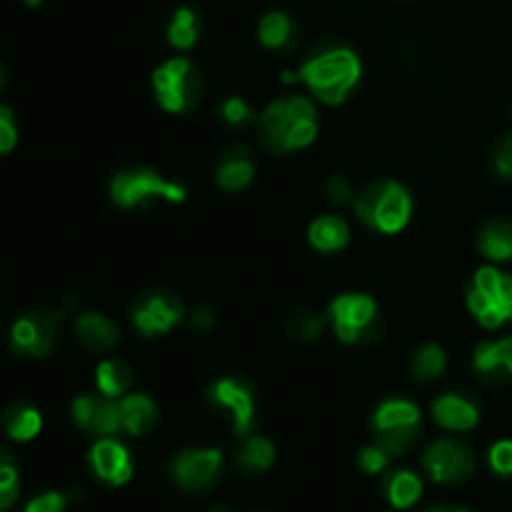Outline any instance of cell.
<instances>
[{
    "label": "cell",
    "instance_id": "obj_1",
    "mask_svg": "<svg viewBox=\"0 0 512 512\" xmlns=\"http://www.w3.org/2000/svg\"><path fill=\"white\" fill-rule=\"evenodd\" d=\"M360 78V60L353 50L343 45H323L315 50L298 73H285V83L303 80L308 83L310 93L323 103H343L345 95L353 90V85Z\"/></svg>",
    "mask_w": 512,
    "mask_h": 512
},
{
    "label": "cell",
    "instance_id": "obj_2",
    "mask_svg": "<svg viewBox=\"0 0 512 512\" xmlns=\"http://www.w3.org/2000/svg\"><path fill=\"white\" fill-rule=\"evenodd\" d=\"M260 133H263L265 145L273 153H288V150L305 148L318 135L315 105L305 95L275 100L260 115Z\"/></svg>",
    "mask_w": 512,
    "mask_h": 512
},
{
    "label": "cell",
    "instance_id": "obj_3",
    "mask_svg": "<svg viewBox=\"0 0 512 512\" xmlns=\"http://www.w3.org/2000/svg\"><path fill=\"white\" fill-rule=\"evenodd\" d=\"M413 210V200H410L408 190L393 180H380V183H370L363 193L355 200V213L363 223L370 228L380 230V233H398L405 228Z\"/></svg>",
    "mask_w": 512,
    "mask_h": 512
},
{
    "label": "cell",
    "instance_id": "obj_4",
    "mask_svg": "<svg viewBox=\"0 0 512 512\" xmlns=\"http://www.w3.org/2000/svg\"><path fill=\"white\" fill-rule=\"evenodd\" d=\"M160 105L170 113H188L203 98V78L188 58H173L153 73Z\"/></svg>",
    "mask_w": 512,
    "mask_h": 512
},
{
    "label": "cell",
    "instance_id": "obj_5",
    "mask_svg": "<svg viewBox=\"0 0 512 512\" xmlns=\"http://www.w3.org/2000/svg\"><path fill=\"white\" fill-rule=\"evenodd\" d=\"M468 308L485 328H498L512 320V278L495 268L475 273L473 288L468 290Z\"/></svg>",
    "mask_w": 512,
    "mask_h": 512
},
{
    "label": "cell",
    "instance_id": "obj_6",
    "mask_svg": "<svg viewBox=\"0 0 512 512\" xmlns=\"http://www.w3.org/2000/svg\"><path fill=\"white\" fill-rule=\"evenodd\" d=\"M330 320L343 343H373L380 338L378 305L370 295H340L330 305Z\"/></svg>",
    "mask_w": 512,
    "mask_h": 512
},
{
    "label": "cell",
    "instance_id": "obj_7",
    "mask_svg": "<svg viewBox=\"0 0 512 512\" xmlns=\"http://www.w3.org/2000/svg\"><path fill=\"white\" fill-rule=\"evenodd\" d=\"M63 333V315L50 310L20 315L10 328V350L25 358H45L53 353Z\"/></svg>",
    "mask_w": 512,
    "mask_h": 512
},
{
    "label": "cell",
    "instance_id": "obj_8",
    "mask_svg": "<svg viewBox=\"0 0 512 512\" xmlns=\"http://www.w3.org/2000/svg\"><path fill=\"white\" fill-rule=\"evenodd\" d=\"M110 195L120 208H135L145 205L155 198H165L170 203H180L185 198V190L178 183H168L158 173L145 168L123 170L110 183Z\"/></svg>",
    "mask_w": 512,
    "mask_h": 512
},
{
    "label": "cell",
    "instance_id": "obj_9",
    "mask_svg": "<svg viewBox=\"0 0 512 512\" xmlns=\"http://www.w3.org/2000/svg\"><path fill=\"white\" fill-rule=\"evenodd\" d=\"M423 468L435 483H465L475 473V453L458 440H438L423 455Z\"/></svg>",
    "mask_w": 512,
    "mask_h": 512
},
{
    "label": "cell",
    "instance_id": "obj_10",
    "mask_svg": "<svg viewBox=\"0 0 512 512\" xmlns=\"http://www.w3.org/2000/svg\"><path fill=\"white\" fill-rule=\"evenodd\" d=\"M220 468H223V453L220 450H183L170 465V478L185 493H205L220 478Z\"/></svg>",
    "mask_w": 512,
    "mask_h": 512
},
{
    "label": "cell",
    "instance_id": "obj_11",
    "mask_svg": "<svg viewBox=\"0 0 512 512\" xmlns=\"http://www.w3.org/2000/svg\"><path fill=\"white\" fill-rule=\"evenodd\" d=\"M183 315L185 308L178 295L168 290H153L138 298L133 308V323L145 338H153V335L173 330V325H178Z\"/></svg>",
    "mask_w": 512,
    "mask_h": 512
},
{
    "label": "cell",
    "instance_id": "obj_12",
    "mask_svg": "<svg viewBox=\"0 0 512 512\" xmlns=\"http://www.w3.org/2000/svg\"><path fill=\"white\" fill-rule=\"evenodd\" d=\"M73 420L78 428L93 435H115L123 430V415H120V400L98 398V395H80L73 403Z\"/></svg>",
    "mask_w": 512,
    "mask_h": 512
},
{
    "label": "cell",
    "instance_id": "obj_13",
    "mask_svg": "<svg viewBox=\"0 0 512 512\" xmlns=\"http://www.w3.org/2000/svg\"><path fill=\"white\" fill-rule=\"evenodd\" d=\"M210 400L233 415L235 435H250L255 428V398L253 390L238 378H225L210 388Z\"/></svg>",
    "mask_w": 512,
    "mask_h": 512
},
{
    "label": "cell",
    "instance_id": "obj_14",
    "mask_svg": "<svg viewBox=\"0 0 512 512\" xmlns=\"http://www.w3.org/2000/svg\"><path fill=\"white\" fill-rule=\"evenodd\" d=\"M90 468L98 475L103 483L108 485H125L133 478V463H130V455L118 440L103 438L93 445L88 455Z\"/></svg>",
    "mask_w": 512,
    "mask_h": 512
},
{
    "label": "cell",
    "instance_id": "obj_15",
    "mask_svg": "<svg viewBox=\"0 0 512 512\" xmlns=\"http://www.w3.org/2000/svg\"><path fill=\"white\" fill-rule=\"evenodd\" d=\"M433 415L448 430H473L480 420V408L468 393H445L435 400Z\"/></svg>",
    "mask_w": 512,
    "mask_h": 512
},
{
    "label": "cell",
    "instance_id": "obj_16",
    "mask_svg": "<svg viewBox=\"0 0 512 512\" xmlns=\"http://www.w3.org/2000/svg\"><path fill=\"white\" fill-rule=\"evenodd\" d=\"M473 363L485 383L512 380V338H503L498 343H483L475 350Z\"/></svg>",
    "mask_w": 512,
    "mask_h": 512
},
{
    "label": "cell",
    "instance_id": "obj_17",
    "mask_svg": "<svg viewBox=\"0 0 512 512\" xmlns=\"http://www.w3.org/2000/svg\"><path fill=\"white\" fill-rule=\"evenodd\" d=\"M255 165L250 160V150L245 145H230L220 155V168H218V183L220 188L235 193L243 190L245 185L253 180Z\"/></svg>",
    "mask_w": 512,
    "mask_h": 512
},
{
    "label": "cell",
    "instance_id": "obj_18",
    "mask_svg": "<svg viewBox=\"0 0 512 512\" xmlns=\"http://www.w3.org/2000/svg\"><path fill=\"white\" fill-rule=\"evenodd\" d=\"M78 340L85 345L88 350H110L115 343H118V328H115L113 320H108L105 315L98 313H85L78 318Z\"/></svg>",
    "mask_w": 512,
    "mask_h": 512
},
{
    "label": "cell",
    "instance_id": "obj_19",
    "mask_svg": "<svg viewBox=\"0 0 512 512\" xmlns=\"http://www.w3.org/2000/svg\"><path fill=\"white\" fill-rule=\"evenodd\" d=\"M120 415H123V430L128 435H145L158 420L155 403L143 393L128 395L120 400Z\"/></svg>",
    "mask_w": 512,
    "mask_h": 512
},
{
    "label": "cell",
    "instance_id": "obj_20",
    "mask_svg": "<svg viewBox=\"0 0 512 512\" xmlns=\"http://www.w3.org/2000/svg\"><path fill=\"white\" fill-rule=\"evenodd\" d=\"M383 490L385 498H388V503L393 505L395 510H408L413 508L420 500V495H423V483H420L418 475L410 473V470H395V473H390L388 478H385Z\"/></svg>",
    "mask_w": 512,
    "mask_h": 512
},
{
    "label": "cell",
    "instance_id": "obj_21",
    "mask_svg": "<svg viewBox=\"0 0 512 512\" xmlns=\"http://www.w3.org/2000/svg\"><path fill=\"white\" fill-rule=\"evenodd\" d=\"M275 460V448L268 438H260V435H253V438L245 440L243 445L235 453V468L243 475H258L265 473V470L273 465Z\"/></svg>",
    "mask_w": 512,
    "mask_h": 512
},
{
    "label": "cell",
    "instance_id": "obj_22",
    "mask_svg": "<svg viewBox=\"0 0 512 512\" xmlns=\"http://www.w3.org/2000/svg\"><path fill=\"white\" fill-rule=\"evenodd\" d=\"M43 428V418H40L38 410L28 403H13L5 408L3 413V430L10 435L13 440H33L35 435L40 433Z\"/></svg>",
    "mask_w": 512,
    "mask_h": 512
},
{
    "label": "cell",
    "instance_id": "obj_23",
    "mask_svg": "<svg viewBox=\"0 0 512 512\" xmlns=\"http://www.w3.org/2000/svg\"><path fill=\"white\" fill-rule=\"evenodd\" d=\"M478 245L490 260L512 258V223L505 218H493L483 225L478 235Z\"/></svg>",
    "mask_w": 512,
    "mask_h": 512
},
{
    "label": "cell",
    "instance_id": "obj_24",
    "mask_svg": "<svg viewBox=\"0 0 512 512\" xmlns=\"http://www.w3.org/2000/svg\"><path fill=\"white\" fill-rule=\"evenodd\" d=\"M308 238L313 243V248L323 250V253H333V250H340L348 243L350 228L338 215H325V218H318L310 225Z\"/></svg>",
    "mask_w": 512,
    "mask_h": 512
},
{
    "label": "cell",
    "instance_id": "obj_25",
    "mask_svg": "<svg viewBox=\"0 0 512 512\" xmlns=\"http://www.w3.org/2000/svg\"><path fill=\"white\" fill-rule=\"evenodd\" d=\"M405 425H420V410L408 400H385L373 418L375 430L405 428Z\"/></svg>",
    "mask_w": 512,
    "mask_h": 512
},
{
    "label": "cell",
    "instance_id": "obj_26",
    "mask_svg": "<svg viewBox=\"0 0 512 512\" xmlns=\"http://www.w3.org/2000/svg\"><path fill=\"white\" fill-rule=\"evenodd\" d=\"M133 383V370L125 360L110 358L105 363H100L98 368V388L100 393L108 395V398H120L125 395V390Z\"/></svg>",
    "mask_w": 512,
    "mask_h": 512
},
{
    "label": "cell",
    "instance_id": "obj_27",
    "mask_svg": "<svg viewBox=\"0 0 512 512\" xmlns=\"http://www.w3.org/2000/svg\"><path fill=\"white\" fill-rule=\"evenodd\" d=\"M260 40L265 48H290L295 40V23L285 13H268L260 20Z\"/></svg>",
    "mask_w": 512,
    "mask_h": 512
},
{
    "label": "cell",
    "instance_id": "obj_28",
    "mask_svg": "<svg viewBox=\"0 0 512 512\" xmlns=\"http://www.w3.org/2000/svg\"><path fill=\"white\" fill-rule=\"evenodd\" d=\"M200 35V23H198V15H195L193 8L183 5V8L175 10L173 20H170V28H168V40L180 50H188L193 48L195 40Z\"/></svg>",
    "mask_w": 512,
    "mask_h": 512
},
{
    "label": "cell",
    "instance_id": "obj_29",
    "mask_svg": "<svg viewBox=\"0 0 512 512\" xmlns=\"http://www.w3.org/2000/svg\"><path fill=\"white\" fill-rule=\"evenodd\" d=\"M445 365H448V358H445L443 348L435 343L423 345V348L415 350L413 355V373L415 378L428 383V380H435L438 375H443Z\"/></svg>",
    "mask_w": 512,
    "mask_h": 512
},
{
    "label": "cell",
    "instance_id": "obj_30",
    "mask_svg": "<svg viewBox=\"0 0 512 512\" xmlns=\"http://www.w3.org/2000/svg\"><path fill=\"white\" fill-rule=\"evenodd\" d=\"M420 438V425H405V428L375 430V440L388 455H405Z\"/></svg>",
    "mask_w": 512,
    "mask_h": 512
},
{
    "label": "cell",
    "instance_id": "obj_31",
    "mask_svg": "<svg viewBox=\"0 0 512 512\" xmlns=\"http://www.w3.org/2000/svg\"><path fill=\"white\" fill-rule=\"evenodd\" d=\"M285 328H288V335H293V338L298 340H315L320 333H323V320L318 318L315 313H308V310H300V313H293L288 318V323H285Z\"/></svg>",
    "mask_w": 512,
    "mask_h": 512
},
{
    "label": "cell",
    "instance_id": "obj_32",
    "mask_svg": "<svg viewBox=\"0 0 512 512\" xmlns=\"http://www.w3.org/2000/svg\"><path fill=\"white\" fill-rule=\"evenodd\" d=\"M220 113H223L225 123L233 125V128H243V125L253 123V120H255L253 110H250L248 103H245V100H240V98L225 100L223 110H220Z\"/></svg>",
    "mask_w": 512,
    "mask_h": 512
},
{
    "label": "cell",
    "instance_id": "obj_33",
    "mask_svg": "<svg viewBox=\"0 0 512 512\" xmlns=\"http://www.w3.org/2000/svg\"><path fill=\"white\" fill-rule=\"evenodd\" d=\"M388 458H390V455L385 453V450L380 448L378 443H375V445H370V448L360 450L358 463H360V468H363L368 475H378V473H383L385 465H388Z\"/></svg>",
    "mask_w": 512,
    "mask_h": 512
},
{
    "label": "cell",
    "instance_id": "obj_34",
    "mask_svg": "<svg viewBox=\"0 0 512 512\" xmlns=\"http://www.w3.org/2000/svg\"><path fill=\"white\" fill-rule=\"evenodd\" d=\"M18 140V128H15V115L8 105H0V155L10 153Z\"/></svg>",
    "mask_w": 512,
    "mask_h": 512
},
{
    "label": "cell",
    "instance_id": "obj_35",
    "mask_svg": "<svg viewBox=\"0 0 512 512\" xmlns=\"http://www.w3.org/2000/svg\"><path fill=\"white\" fill-rule=\"evenodd\" d=\"M490 468L498 475L510 478L512 475V440H500L490 450Z\"/></svg>",
    "mask_w": 512,
    "mask_h": 512
},
{
    "label": "cell",
    "instance_id": "obj_36",
    "mask_svg": "<svg viewBox=\"0 0 512 512\" xmlns=\"http://www.w3.org/2000/svg\"><path fill=\"white\" fill-rule=\"evenodd\" d=\"M68 508V498L63 493H45L30 500L25 512H65Z\"/></svg>",
    "mask_w": 512,
    "mask_h": 512
},
{
    "label": "cell",
    "instance_id": "obj_37",
    "mask_svg": "<svg viewBox=\"0 0 512 512\" xmlns=\"http://www.w3.org/2000/svg\"><path fill=\"white\" fill-rule=\"evenodd\" d=\"M493 160H495V170H498L505 180H512V133L500 138Z\"/></svg>",
    "mask_w": 512,
    "mask_h": 512
},
{
    "label": "cell",
    "instance_id": "obj_38",
    "mask_svg": "<svg viewBox=\"0 0 512 512\" xmlns=\"http://www.w3.org/2000/svg\"><path fill=\"white\" fill-rule=\"evenodd\" d=\"M325 195H328V200L333 205H345L353 200V188H350V183L343 175H333L328 180V185H325Z\"/></svg>",
    "mask_w": 512,
    "mask_h": 512
},
{
    "label": "cell",
    "instance_id": "obj_39",
    "mask_svg": "<svg viewBox=\"0 0 512 512\" xmlns=\"http://www.w3.org/2000/svg\"><path fill=\"white\" fill-rule=\"evenodd\" d=\"M213 313H210V310H205V308H200V310H195L193 315H190V328L193 330H198V333H205V330H210L213 328Z\"/></svg>",
    "mask_w": 512,
    "mask_h": 512
},
{
    "label": "cell",
    "instance_id": "obj_40",
    "mask_svg": "<svg viewBox=\"0 0 512 512\" xmlns=\"http://www.w3.org/2000/svg\"><path fill=\"white\" fill-rule=\"evenodd\" d=\"M18 493V485H0V512L13 508L15 500H18Z\"/></svg>",
    "mask_w": 512,
    "mask_h": 512
},
{
    "label": "cell",
    "instance_id": "obj_41",
    "mask_svg": "<svg viewBox=\"0 0 512 512\" xmlns=\"http://www.w3.org/2000/svg\"><path fill=\"white\" fill-rule=\"evenodd\" d=\"M10 465H15V455L8 448H0V470L10 468Z\"/></svg>",
    "mask_w": 512,
    "mask_h": 512
},
{
    "label": "cell",
    "instance_id": "obj_42",
    "mask_svg": "<svg viewBox=\"0 0 512 512\" xmlns=\"http://www.w3.org/2000/svg\"><path fill=\"white\" fill-rule=\"evenodd\" d=\"M5 85H8V73H5V65L0 63V93L5 90Z\"/></svg>",
    "mask_w": 512,
    "mask_h": 512
},
{
    "label": "cell",
    "instance_id": "obj_43",
    "mask_svg": "<svg viewBox=\"0 0 512 512\" xmlns=\"http://www.w3.org/2000/svg\"><path fill=\"white\" fill-rule=\"evenodd\" d=\"M423 512H453V510L445 508V505H435V508H428V510H423Z\"/></svg>",
    "mask_w": 512,
    "mask_h": 512
},
{
    "label": "cell",
    "instance_id": "obj_44",
    "mask_svg": "<svg viewBox=\"0 0 512 512\" xmlns=\"http://www.w3.org/2000/svg\"><path fill=\"white\" fill-rule=\"evenodd\" d=\"M210 512H233V510H230L228 505H218V508H213Z\"/></svg>",
    "mask_w": 512,
    "mask_h": 512
},
{
    "label": "cell",
    "instance_id": "obj_45",
    "mask_svg": "<svg viewBox=\"0 0 512 512\" xmlns=\"http://www.w3.org/2000/svg\"><path fill=\"white\" fill-rule=\"evenodd\" d=\"M25 3H28V5H40V3H43V0H25Z\"/></svg>",
    "mask_w": 512,
    "mask_h": 512
},
{
    "label": "cell",
    "instance_id": "obj_46",
    "mask_svg": "<svg viewBox=\"0 0 512 512\" xmlns=\"http://www.w3.org/2000/svg\"><path fill=\"white\" fill-rule=\"evenodd\" d=\"M453 512H468V510H453Z\"/></svg>",
    "mask_w": 512,
    "mask_h": 512
}]
</instances>
